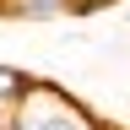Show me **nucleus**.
I'll use <instances>...</instances> for the list:
<instances>
[{
	"mask_svg": "<svg viewBox=\"0 0 130 130\" xmlns=\"http://www.w3.org/2000/svg\"><path fill=\"white\" fill-rule=\"evenodd\" d=\"M108 130H114V125H108Z\"/></svg>",
	"mask_w": 130,
	"mask_h": 130,
	"instance_id": "5",
	"label": "nucleus"
},
{
	"mask_svg": "<svg viewBox=\"0 0 130 130\" xmlns=\"http://www.w3.org/2000/svg\"><path fill=\"white\" fill-rule=\"evenodd\" d=\"M0 16L6 22H54V16H71V0H0Z\"/></svg>",
	"mask_w": 130,
	"mask_h": 130,
	"instance_id": "2",
	"label": "nucleus"
},
{
	"mask_svg": "<svg viewBox=\"0 0 130 130\" xmlns=\"http://www.w3.org/2000/svg\"><path fill=\"white\" fill-rule=\"evenodd\" d=\"M32 87H38V76H32V71H22V65H6V60H0V98L22 103Z\"/></svg>",
	"mask_w": 130,
	"mask_h": 130,
	"instance_id": "3",
	"label": "nucleus"
},
{
	"mask_svg": "<svg viewBox=\"0 0 130 130\" xmlns=\"http://www.w3.org/2000/svg\"><path fill=\"white\" fill-rule=\"evenodd\" d=\"M11 130H108L87 103H76L65 87L38 76V87L22 98V108H16V125Z\"/></svg>",
	"mask_w": 130,
	"mask_h": 130,
	"instance_id": "1",
	"label": "nucleus"
},
{
	"mask_svg": "<svg viewBox=\"0 0 130 130\" xmlns=\"http://www.w3.org/2000/svg\"><path fill=\"white\" fill-rule=\"evenodd\" d=\"M16 108H22V103H11V98H0V130H11V125H16Z\"/></svg>",
	"mask_w": 130,
	"mask_h": 130,
	"instance_id": "4",
	"label": "nucleus"
}]
</instances>
